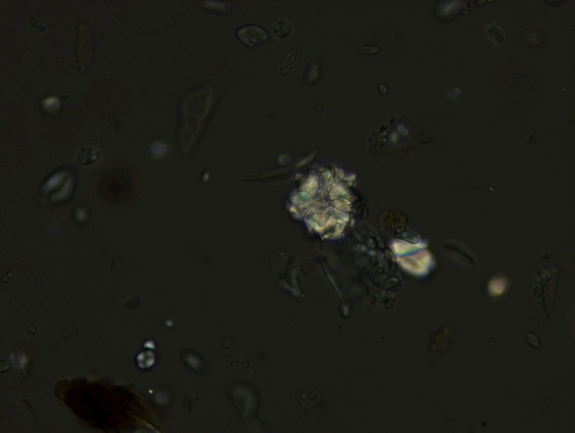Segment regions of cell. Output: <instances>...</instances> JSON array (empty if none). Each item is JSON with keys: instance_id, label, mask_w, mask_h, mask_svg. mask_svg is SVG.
Returning <instances> with one entry per match:
<instances>
[{"instance_id": "obj_2", "label": "cell", "mask_w": 575, "mask_h": 433, "mask_svg": "<svg viewBox=\"0 0 575 433\" xmlns=\"http://www.w3.org/2000/svg\"><path fill=\"white\" fill-rule=\"evenodd\" d=\"M297 52L292 48L287 54L280 65V74L282 77H286L292 70L297 59Z\"/></svg>"}, {"instance_id": "obj_1", "label": "cell", "mask_w": 575, "mask_h": 433, "mask_svg": "<svg viewBox=\"0 0 575 433\" xmlns=\"http://www.w3.org/2000/svg\"><path fill=\"white\" fill-rule=\"evenodd\" d=\"M238 39L245 46L254 48L268 41L270 35L264 28L254 24L243 26L236 32Z\"/></svg>"}, {"instance_id": "obj_3", "label": "cell", "mask_w": 575, "mask_h": 433, "mask_svg": "<svg viewBox=\"0 0 575 433\" xmlns=\"http://www.w3.org/2000/svg\"><path fill=\"white\" fill-rule=\"evenodd\" d=\"M292 29V24L288 21L283 20L276 23L274 26V33L278 38L285 39L291 34Z\"/></svg>"}]
</instances>
